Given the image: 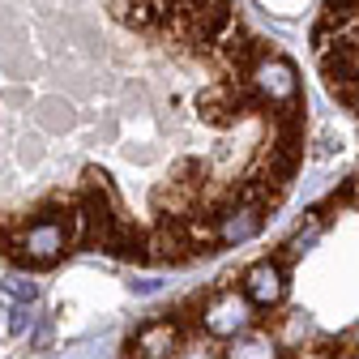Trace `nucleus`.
Instances as JSON below:
<instances>
[{
	"mask_svg": "<svg viewBox=\"0 0 359 359\" xmlns=\"http://www.w3.org/2000/svg\"><path fill=\"white\" fill-rule=\"evenodd\" d=\"M248 312H252V304L244 299V291L218 287V291L205 295L201 325H205V334H214V338H240V334H248Z\"/></svg>",
	"mask_w": 359,
	"mask_h": 359,
	"instance_id": "obj_1",
	"label": "nucleus"
},
{
	"mask_svg": "<svg viewBox=\"0 0 359 359\" xmlns=\"http://www.w3.org/2000/svg\"><path fill=\"white\" fill-rule=\"evenodd\" d=\"M252 86H257V95L269 103V111H278V107H291V103H299L295 65H291V60H283L278 52L269 56V60H261V65L252 69Z\"/></svg>",
	"mask_w": 359,
	"mask_h": 359,
	"instance_id": "obj_2",
	"label": "nucleus"
},
{
	"mask_svg": "<svg viewBox=\"0 0 359 359\" xmlns=\"http://www.w3.org/2000/svg\"><path fill=\"white\" fill-rule=\"evenodd\" d=\"M180 346H184L180 342V321L171 317H158L133 334V359H175Z\"/></svg>",
	"mask_w": 359,
	"mask_h": 359,
	"instance_id": "obj_3",
	"label": "nucleus"
},
{
	"mask_svg": "<svg viewBox=\"0 0 359 359\" xmlns=\"http://www.w3.org/2000/svg\"><path fill=\"white\" fill-rule=\"evenodd\" d=\"M283 291H287V269L274 265V257L257 261L248 274H244V299L257 304V308H274L283 299Z\"/></svg>",
	"mask_w": 359,
	"mask_h": 359,
	"instance_id": "obj_4",
	"label": "nucleus"
},
{
	"mask_svg": "<svg viewBox=\"0 0 359 359\" xmlns=\"http://www.w3.org/2000/svg\"><path fill=\"white\" fill-rule=\"evenodd\" d=\"M261 222H265V214H261V210L240 205V210H231V214H222V218H218V240H222V244L252 240V236L261 231Z\"/></svg>",
	"mask_w": 359,
	"mask_h": 359,
	"instance_id": "obj_5",
	"label": "nucleus"
},
{
	"mask_svg": "<svg viewBox=\"0 0 359 359\" xmlns=\"http://www.w3.org/2000/svg\"><path fill=\"white\" fill-rule=\"evenodd\" d=\"M222 359H278V342L265 330H248V334L231 338V346H227Z\"/></svg>",
	"mask_w": 359,
	"mask_h": 359,
	"instance_id": "obj_6",
	"label": "nucleus"
},
{
	"mask_svg": "<svg viewBox=\"0 0 359 359\" xmlns=\"http://www.w3.org/2000/svg\"><path fill=\"white\" fill-rule=\"evenodd\" d=\"M5 295H9V299L22 308V304H30L39 291H34V283H30V278H22V274H9V278H5Z\"/></svg>",
	"mask_w": 359,
	"mask_h": 359,
	"instance_id": "obj_7",
	"label": "nucleus"
},
{
	"mask_svg": "<svg viewBox=\"0 0 359 359\" xmlns=\"http://www.w3.org/2000/svg\"><path fill=\"white\" fill-rule=\"evenodd\" d=\"M338 346H342L346 355H359V325H355L351 334H342V338H338Z\"/></svg>",
	"mask_w": 359,
	"mask_h": 359,
	"instance_id": "obj_8",
	"label": "nucleus"
}]
</instances>
